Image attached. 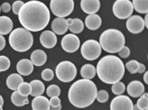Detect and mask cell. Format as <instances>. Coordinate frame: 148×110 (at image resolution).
<instances>
[{"label":"cell","instance_id":"1","mask_svg":"<svg viewBox=\"0 0 148 110\" xmlns=\"http://www.w3.org/2000/svg\"><path fill=\"white\" fill-rule=\"evenodd\" d=\"M18 16L24 28L30 32H39L47 26L51 19V13L45 3L31 0L24 3Z\"/></svg>","mask_w":148,"mask_h":110},{"label":"cell","instance_id":"2","mask_svg":"<svg viewBox=\"0 0 148 110\" xmlns=\"http://www.w3.org/2000/svg\"><path fill=\"white\" fill-rule=\"evenodd\" d=\"M97 87L91 80L80 79L73 83L68 91L70 103L77 108L88 107L95 101Z\"/></svg>","mask_w":148,"mask_h":110},{"label":"cell","instance_id":"3","mask_svg":"<svg viewBox=\"0 0 148 110\" xmlns=\"http://www.w3.org/2000/svg\"><path fill=\"white\" fill-rule=\"evenodd\" d=\"M96 74L100 80L108 84L120 81L125 72V64L116 55H108L102 57L96 66Z\"/></svg>","mask_w":148,"mask_h":110},{"label":"cell","instance_id":"4","mask_svg":"<svg viewBox=\"0 0 148 110\" xmlns=\"http://www.w3.org/2000/svg\"><path fill=\"white\" fill-rule=\"evenodd\" d=\"M99 44L101 49L109 53H116L125 44V37L120 30L108 29L101 34Z\"/></svg>","mask_w":148,"mask_h":110},{"label":"cell","instance_id":"5","mask_svg":"<svg viewBox=\"0 0 148 110\" xmlns=\"http://www.w3.org/2000/svg\"><path fill=\"white\" fill-rule=\"evenodd\" d=\"M10 46L15 51L26 52L30 50L34 44V36L31 32L24 27H18L12 30L9 36Z\"/></svg>","mask_w":148,"mask_h":110},{"label":"cell","instance_id":"6","mask_svg":"<svg viewBox=\"0 0 148 110\" xmlns=\"http://www.w3.org/2000/svg\"><path fill=\"white\" fill-rule=\"evenodd\" d=\"M77 74V70L74 64L69 61H62L56 67V75L57 79L64 83L73 80Z\"/></svg>","mask_w":148,"mask_h":110},{"label":"cell","instance_id":"7","mask_svg":"<svg viewBox=\"0 0 148 110\" xmlns=\"http://www.w3.org/2000/svg\"><path fill=\"white\" fill-rule=\"evenodd\" d=\"M51 12L56 16L64 18L72 14L74 9L73 0H51L50 3Z\"/></svg>","mask_w":148,"mask_h":110},{"label":"cell","instance_id":"8","mask_svg":"<svg viewBox=\"0 0 148 110\" xmlns=\"http://www.w3.org/2000/svg\"><path fill=\"white\" fill-rule=\"evenodd\" d=\"M101 47L99 42L94 39H89L82 44L81 47V54L84 59L88 61H94L100 56Z\"/></svg>","mask_w":148,"mask_h":110},{"label":"cell","instance_id":"9","mask_svg":"<svg viewBox=\"0 0 148 110\" xmlns=\"http://www.w3.org/2000/svg\"><path fill=\"white\" fill-rule=\"evenodd\" d=\"M133 6L130 0H116L113 5V14L119 19H127L133 13Z\"/></svg>","mask_w":148,"mask_h":110},{"label":"cell","instance_id":"10","mask_svg":"<svg viewBox=\"0 0 148 110\" xmlns=\"http://www.w3.org/2000/svg\"><path fill=\"white\" fill-rule=\"evenodd\" d=\"M61 46L65 52L68 53H73L79 50L80 47V39L73 33L67 34L61 41Z\"/></svg>","mask_w":148,"mask_h":110},{"label":"cell","instance_id":"11","mask_svg":"<svg viewBox=\"0 0 148 110\" xmlns=\"http://www.w3.org/2000/svg\"><path fill=\"white\" fill-rule=\"evenodd\" d=\"M133 103L126 95L115 97L110 103V110H133Z\"/></svg>","mask_w":148,"mask_h":110},{"label":"cell","instance_id":"12","mask_svg":"<svg viewBox=\"0 0 148 110\" xmlns=\"http://www.w3.org/2000/svg\"><path fill=\"white\" fill-rule=\"evenodd\" d=\"M126 27L128 31L130 32L131 33H140L143 31L145 27L143 18L138 15L130 16L127 20Z\"/></svg>","mask_w":148,"mask_h":110},{"label":"cell","instance_id":"13","mask_svg":"<svg viewBox=\"0 0 148 110\" xmlns=\"http://www.w3.org/2000/svg\"><path fill=\"white\" fill-rule=\"evenodd\" d=\"M41 44L47 49L53 48L57 44V37L53 31L45 30L42 32L39 38Z\"/></svg>","mask_w":148,"mask_h":110},{"label":"cell","instance_id":"14","mask_svg":"<svg viewBox=\"0 0 148 110\" xmlns=\"http://www.w3.org/2000/svg\"><path fill=\"white\" fill-rule=\"evenodd\" d=\"M81 8L87 14H95L100 9L99 0H81Z\"/></svg>","mask_w":148,"mask_h":110},{"label":"cell","instance_id":"15","mask_svg":"<svg viewBox=\"0 0 148 110\" xmlns=\"http://www.w3.org/2000/svg\"><path fill=\"white\" fill-rule=\"evenodd\" d=\"M127 92L133 98H138L145 93V86L139 81H133L127 85Z\"/></svg>","mask_w":148,"mask_h":110},{"label":"cell","instance_id":"16","mask_svg":"<svg viewBox=\"0 0 148 110\" xmlns=\"http://www.w3.org/2000/svg\"><path fill=\"white\" fill-rule=\"evenodd\" d=\"M51 28L55 34L63 35L68 30V25L65 18L57 17L53 20L51 23Z\"/></svg>","mask_w":148,"mask_h":110},{"label":"cell","instance_id":"17","mask_svg":"<svg viewBox=\"0 0 148 110\" xmlns=\"http://www.w3.org/2000/svg\"><path fill=\"white\" fill-rule=\"evenodd\" d=\"M16 70L19 75L27 76L34 71V64L30 60L23 59L17 63Z\"/></svg>","mask_w":148,"mask_h":110},{"label":"cell","instance_id":"18","mask_svg":"<svg viewBox=\"0 0 148 110\" xmlns=\"http://www.w3.org/2000/svg\"><path fill=\"white\" fill-rule=\"evenodd\" d=\"M31 107L33 110H49L51 108L49 100L42 95L36 96L33 99Z\"/></svg>","mask_w":148,"mask_h":110},{"label":"cell","instance_id":"19","mask_svg":"<svg viewBox=\"0 0 148 110\" xmlns=\"http://www.w3.org/2000/svg\"><path fill=\"white\" fill-rule=\"evenodd\" d=\"M47 54L42 50H36L30 55V61L36 67L44 65L47 61Z\"/></svg>","mask_w":148,"mask_h":110},{"label":"cell","instance_id":"20","mask_svg":"<svg viewBox=\"0 0 148 110\" xmlns=\"http://www.w3.org/2000/svg\"><path fill=\"white\" fill-rule=\"evenodd\" d=\"M101 18L98 14H90L85 18L86 27L90 30H96L101 27Z\"/></svg>","mask_w":148,"mask_h":110},{"label":"cell","instance_id":"21","mask_svg":"<svg viewBox=\"0 0 148 110\" xmlns=\"http://www.w3.org/2000/svg\"><path fill=\"white\" fill-rule=\"evenodd\" d=\"M14 24L8 16H0V35L5 36L10 33L13 30Z\"/></svg>","mask_w":148,"mask_h":110},{"label":"cell","instance_id":"22","mask_svg":"<svg viewBox=\"0 0 148 110\" xmlns=\"http://www.w3.org/2000/svg\"><path fill=\"white\" fill-rule=\"evenodd\" d=\"M24 79L22 75L18 73H13L8 77L6 84L10 90L16 91L18 89V86L20 85V83H22Z\"/></svg>","mask_w":148,"mask_h":110},{"label":"cell","instance_id":"23","mask_svg":"<svg viewBox=\"0 0 148 110\" xmlns=\"http://www.w3.org/2000/svg\"><path fill=\"white\" fill-rule=\"evenodd\" d=\"M81 76L83 79H87V80H90L93 79L96 74V67L90 64H86L82 66L81 68Z\"/></svg>","mask_w":148,"mask_h":110},{"label":"cell","instance_id":"24","mask_svg":"<svg viewBox=\"0 0 148 110\" xmlns=\"http://www.w3.org/2000/svg\"><path fill=\"white\" fill-rule=\"evenodd\" d=\"M31 86V93L30 95L33 97H36L42 95L45 92V87L44 83L39 80H34L30 83Z\"/></svg>","mask_w":148,"mask_h":110},{"label":"cell","instance_id":"25","mask_svg":"<svg viewBox=\"0 0 148 110\" xmlns=\"http://www.w3.org/2000/svg\"><path fill=\"white\" fill-rule=\"evenodd\" d=\"M11 101L16 107H23L28 104V98L26 96H22L18 93V91L16 90L11 95Z\"/></svg>","mask_w":148,"mask_h":110},{"label":"cell","instance_id":"26","mask_svg":"<svg viewBox=\"0 0 148 110\" xmlns=\"http://www.w3.org/2000/svg\"><path fill=\"white\" fill-rule=\"evenodd\" d=\"M133 9L138 14H146L148 12V0H133Z\"/></svg>","mask_w":148,"mask_h":110},{"label":"cell","instance_id":"27","mask_svg":"<svg viewBox=\"0 0 148 110\" xmlns=\"http://www.w3.org/2000/svg\"><path fill=\"white\" fill-rule=\"evenodd\" d=\"M73 23L72 25H70L68 27V29L70 30V31L73 34H78L80 33L83 31L84 27V23H83L82 21L80 19V18H73Z\"/></svg>","mask_w":148,"mask_h":110},{"label":"cell","instance_id":"28","mask_svg":"<svg viewBox=\"0 0 148 110\" xmlns=\"http://www.w3.org/2000/svg\"><path fill=\"white\" fill-rule=\"evenodd\" d=\"M17 91L22 96L27 97L31 93V86H30V83L23 81L22 83H20V85L18 86Z\"/></svg>","mask_w":148,"mask_h":110},{"label":"cell","instance_id":"29","mask_svg":"<svg viewBox=\"0 0 148 110\" xmlns=\"http://www.w3.org/2000/svg\"><path fill=\"white\" fill-rule=\"evenodd\" d=\"M125 89H126V87H125V83L121 81H118L113 83L111 90H112V92L114 95H122L125 92Z\"/></svg>","mask_w":148,"mask_h":110},{"label":"cell","instance_id":"30","mask_svg":"<svg viewBox=\"0 0 148 110\" xmlns=\"http://www.w3.org/2000/svg\"><path fill=\"white\" fill-rule=\"evenodd\" d=\"M139 62L137 61L136 60H130L127 62L125 67H126L130 73H137L138 69H139Z\"/></svg>","mask_w":148,"mask_h":110},{"label":"cell","instance_id":"31","mask_svg":"<svg viewBox=\"0 0 148 110\" xmlns=\"http://www.w3.org/2000/svg\"><path fill=\"white\" fill-rule=\"evenodd\" d=\"M136 106L142 110L148 109V94L147 92L143 93L140 96L138 100H137Z\"/></svg>","mask_w":148,"mask_h":110},{"label":"cell","instance_id":"32","mask_svg":"<svg viewBox=\"0 0 148 110\" xmlns=\"http://www.w3.org/2000/svg\"><path fill=\"white\" fill-rule=\"evenodd\" d=\"M47 95L48 97H59L61 94V90L57 85L52 84L47 88Z\"/></svg>","mask_w":148,"mask_h":110},{"label":"cell","instance_id":"33","mask_svg":"<svg viewBox=\"0 0 148 110\" xmlns=\"http://www.w3.org/2000/svg\"><path fill=\"white\" fill-rule=\"evenodd\" d=\"M10 67V59L5 55H0V72H5Z\"/></svg>","mask_w":148,"mask_h":110},{"label":"cell","instance_id":"34","mask_svg":"<svg viewBox=\"0 0 148 110\" xmlns=\"http://www.w3.org/2000/svg\"><path fill=\"white\" fill-rule=\"evenodd\" d=\"M96 100L99 103H105L109 99V94L107 92L106 90H99V92H97L96 94Z\"/></svg>","mask_w":148,"mask_h":110},{"label":"cell","instance_id":"35","mask_svg":"<svg viewBox=\"0 0 148 110\" xmlns=\"http://www.w3.org/2000/svg\"><path fill=\"white\" fill-rule=\"evenodd\" d=\"M54 77V72L51 69H45L42 72V78L46 81H51Z\"/></svg>","mask_w":148,"mask_h":110},{"label":"cell","instance_id":"36","mask_svg":"<svg viewBox=\"0 0 148 110\" xmlns=\"http://www.w3.org/2000/svg\"><path fill=\"white\" fill-rule=\"evenodd\" d=\"M24 5V2L22 1H20V0H17V1H15V2L13 3V5H12V10H13V12L14 14H15L16 15H18V12L20 10L21 8L22 7V5Z\"/></svg>","mask_w":148,"mask_h":110},{"label":"cell","instance_id":"37","mask_svg":"<svg viewBox=\"0 0 148 110\" xmlns=\"http://www.w3.org/2000/svg\"><path fill=\"white\" fill-rule=\"evenodd\" d=\"M119 53V55L121 58L122 59H126V58H128L130 54V50L129 47H127V46H124L122 47L121 50L118 52Z\"/></svg>","mask_w":148,"mask_h":110},{"label":"cell","instance_id":"38","mask_svg":"<svg viewBox=\"0 0 148 110\" xmlns=\"http://www.w3.org/2000/svg\"><path fill=\"white\" fill-rule=\"evenodd\" d=\"M49 102L51 107H58L61 106V100L59 97H52Z\"/></svg>","mask_w":148,"mask_h":110},{"label":"cell","instance_id":"39","mask_svg":"<svg viewBox=\"0 0 148 110\" xmlns=\"http://www.w3.org/2000/svg\"><path fill=\"white\" fill-rule=\"evenodd\" d=\"M0 8H1V10L2 12H4V13H8L11 10V6H10V5L8 2H5V3H3L0 6Z\"/></svg>","mask_w":148,"mask_h":110},{"label":"cell","instance_id":"40","mask_svg":"<svg viewBox=\"0 0 148 110\" xmlns=\"http://www.w3.org/2000/svg\"><path fill=\"white\" fill-rule=\"evenodd\" d=\"M5 45H6V41L5 38L2 35H0V51L5 48Z\"/></svg>","mask_w":148,"mask_h":110},{"label":"cell","instance_id":"41","mask_svg":"<svg viewBox=\"0 0 148 110\" xmlns=\"http://www.w3.org/2000/svg\"><path fill=\"white\" fill-rule=\"evenodd\" d=\"M145 70H146V67H145V64H143L140 63L139 64V69L138 70V73H143V72H145Z\"/></svg>","mask_w":148,"mask_h":110},{"label":"cell","instance_id":"42","mask_svg":"<svg viewBox=\"0 0 148 110\" xmlns=\"http://www.w3.org/2000/svg\"><path fill=\"white\" fill-rule=\"evenodd\" d=\"M144 23H145V27H146L147 28H148V15H147V14H146L145 18H144Z\"/></svg>","mask_w":148,"mask_h":110},{"label":"cell","instance_id":"43","mask_svg":"<svg viewBox=\"0 0 148 110\" xmlns=\"http://www.w3.org/2000/svg\"><path fill=\"white\" fill-rule=\"evenodd\" d=\"M144 81H145V83L147 84L148 83V72H146L144 75Z\"/></svg>","mask_w":148,"mask_h":110},{"label":"cell","instance_id":"44","mask_svg":"<svg viewBox=\"0 0 148 110\" xmlns=\"http://www.w3.org/2000/svg\"><path fill=\"white\" fill-rule=\"evenodd\" d=\"M73 21V18H68L67 19H66V22H67V25H68V27H69L70 25H72Z\"/></svg>","mask_w":148,"mask_h":110},{"label":"cell","instance_id":"45","mask_svg":"<svg viewBox=\"0 0 148 110\" xmlns=\"http://www.w3.org/2000/svg\"><path fill=\"white\" fill-rule=\"evenodd\" d=\"M62 109V105L58 107H51L49 110H61Z\"/></svg>","mask_w":148,"mask_h":110},{"label":"cell","instance_id":"46","mask_svg":"<svg viewBox=\"0 0 148 110\" xmlns=\"http://www.w3.org/2000/svg\"><path fill=\"white\" fill-rule=\"evenodd\" d=\"M3 104H4L3 98L2 97V95H0V105L3 106Z\"/></svg>","mask_w":148,"mask_h":110},{"label":"cell","instance_id":"47","mask_svg":"<svg viewBox=\"0 0 148 110\" xmlns=\"http://www.w3.org/2000/svg\"><path fill=\"white\" fill-rule=\"evenodd\" d=\"M133 110H142V109H141L140 108H138V107L136 106V105H133Z\"/></svg>","mask_w":148,"mask_h":110},{"label":"cell","instance_id":"48","mask_svg":"<svg viewBox=\"0 0 148 110\" xmlns=\"http://www.w3.org/2000/svg\"><path fill=\"white\" fill-rule=\"evenodd\" d=\"M2 107H3V106L0 105V110H2Z\"/></svg>","mask_w":148,"mask_h":110},{"label":"cell","instance_id":"49","mask_svg":"<svg viewBox=\"0 0 148 110\" xmlns=\"http://www.w3.org/2000/svg\"><path fill=\"white\" fill-rule=\"evenodd\" d=\"M0 12H1V8H0Z\"/></svg>","mask_w":148,"mask_h":110},{"label":"cell","instance_id":"50","mask_svg":"<svg viewBox=\"0 0 148 110\" xmlns=\"http://www.w3.org/2000/svg\"><path fill=\"white\" fill-rule=\"evenodd\" d=\"M145 110H147V109H145Z\"/></svg>","mask_w":148,"mask_h":110},{"label":"cell","instance_id":"51","mask_svg":"<svg viewBox=\"0 0 148 110\" xmlns=\"http://www.w3.org/2000/svg\"></svg>","mask_w":148,"mask_h":110},{"label":"cell","instance_id":"52","mask_svg":"<svg viewBox=\"0 0 148 110\" xmlns=\"http://www.w3.org/2000/svg\"><path fill=\"white\" fill-rule=\"evenodd\" d=\"M32 110H33V109H32Z\"/></svg>","mask_w":148,"mask_h":110}]
</instances>
